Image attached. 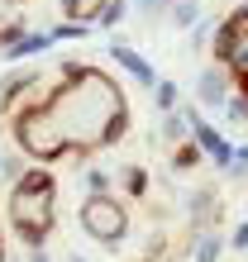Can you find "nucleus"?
I'll list each match as a JSON object with an SVG mask.
<instances>
[{
    "mask_svg": "<svg viewBox=\"0 0 248 262\" xmlns=\"http://www.w3.org/2000/svg\"><path fill=\"white\" fill-rule=\"evenodd\" d=\"M124 96L96 67H67V86L38 100V110L19 115V148L38 162L67 158V152H96L124 134Z\"/></svg>",
    "mask_w": 248,
    "mask_h": 262,
    "instance_id": "f257e3e1",
    "label": "nucleus"
},
{
    "mask_svg": "<svg viewBox=\"0 0 248 262\" xmlns=\"http://www.w3.org/2000/svg\"><path fill=\"white\" fill-rule=\"evenodd\" d=\"M53 214H57V186L43 167H29V172L14 181L10 191V224L19 229V238L38 243L43 234L53 229Z\"/></svg>",
    "mask_w": 248,
    "mask_h": 262,
    "instance_id": "f03ea898",
    "label": "nucleus"
},
{
    "mask_svg": "<svg viewBox=\"0 0 248 262\" xmlns=\"http://www.w3.org/2000/svg\"><path fill=\"white\" fill-rule=\"evenodd\" d=\"M81 229L96 243H119L124 238V229H129V214H124V205L115 195H105V191H96L81 205Z\"/></svg>",
    "mask_w": 248,
    "mask_h": 262,
    "instance_id": "7ed1b4c3",
    "label": "nucleus"
},
{
    "mask_svg": "<svg viewBox=\"0 0 248 262\" xmlns=\"http://www.w3.org/2000/svg\"><path fill=\"white\" fill-rule=\"evenodd\" d=\"M191 134H196V148H200V152H210V158L220 162V167H229V162L239 158V152L229 148V138H224L220 129H215V124H205V119H196V115H191Z\"/></svg>",
    "mask_w": 248,
    "mask_h": 262,
    "instance_id": "20e7f679",
    "label": "nucleus"
},
{
    "mask_svg": "<svg viewBox=\"0 0 248 262\" xmlns=\"http://www.w3.org/2000/svg\"><path fill=\"white\" fill-rule=\"evenodd\" d=\"M105 5H110V0H62V10L72 14V24H91V19H100Z\"/></svg>",
    "mask_w": 248,
    "mask_h": 262,
    "instance_id": "39448f33",
    "label": "nucleus"
},
{
    "mask_svg": "<svg viewBox=\"0 0 248 262\" xmlns=\"http://www.w3.org/2000/svg\"><path fill=\"white\" fill-rule=\"evenodd\" d=\"M115 62H119L124 72H129V76H138L143 86H153V67H148V62H143V57H138L134 48H115Z\"/></svg>",
    "mask_w": 248,
    "mask_h": 262,
    "instance_id": "423d86ee",
    "label": "nucleus"
},
{
    "mask_svg": "<svg viewBox=\"0 0 248 262\" xmlns=\"http://www.w3.org/2000/svg\"><path fill=\"white\" fill-rule=\"evenodd\" d=\"M220 29H224V34H234V38H248V5H243V10H234Z\"/></svg>",
    "mask_w": 248,
    "mask_h": 262,
    "instance_id": "0eeeda50",
    "label": "nucleus"
},
{
    "mask_svg": "<svg viewBox=\"0 0 248 262\" xmlns=\"http://www.w3.org/2000/svg\"><path fill=\"white\" fill-rule=\"evenodd\" d=\"M158 105H162V110H172V105H177V86L172 81H158Z\"/></svg>",
    "mask_w": 248,
    "mask_h": 262,
    "instance_id": "6e6552de",
    "label": "nucleus"
},
{
    "mask_svg": "<svg viewBox=\"0 0 248 262\" xmlns=\"http://www.w3.org/2000/svg\"><path fill=\"white\" fill-rule=\"evenodd\" d=\"M200 162V148L191 143V148H177V167H196Z\"/></svg>",
    "mask_w": 248,
    "mask_h": 262,
    "instance_id": "1a4fd4ad",
    "label": "nucleus"
},
{
    "mask_svg": "<svg viewBox=\"0 0 248 262\" xmlns=\"http://www.w3.org/2000/svg\"><path fill=\"white\" fill-rule=\"evenodd\" d=\"M196 257H200V262H215V257H220V243H215V238H205V243L196 248Z\"/></svg>",
    "mask_w": 248,
    "mask_h": 262,
    "instance_id": "9d476101",
    "label": "nucleus"
},
{
    "mask_svg": "<svg viewBox=\"0 0 248 262\" xmlns=\"http://www.w3.org/2000/svg\"><path fill=\"white\" fill-rule=\"evenodd\" d=\"M234 248H248V224H239V229H234Z\"/></svg>",
    "mask_w": 248,
    "mask_h": 262,
    "instance_id": "9b49d317",
    "label": "nucleus"
},
{
    "mask_svg": "<svg viewBox=\"0 0 248 262\" xmlns=\"http://www.w3.org/2000/svg\"><path fill=\"white\" fill-rule=\"evenodd\" d=\"M239 76V91H243V105H248V72H234Z\"/></svg>",
    "mask_w": 248,
    "mask_h": 262,
    "instance_id": "f8f14e48",
    "label": "nucleus"
}]
</instances>
